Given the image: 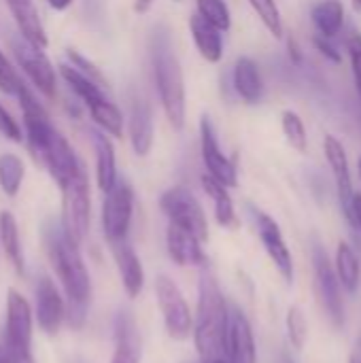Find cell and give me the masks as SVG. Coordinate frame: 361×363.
Listing matches in <instances>:
<instances>
[{"label":"cell","instance_id":"f6af8a7d","mask_svg":"<svg viewBox=\"0 0 361 363\" xmlns=\"http://www.w3.org/2000/svg\"><path fill=\"white\" fill-rule=\"evenodd\" d=\"M153 0H134V11L136 13H147Z\"/></svg>","mask_w":361,"mask_h":363},{"label":"cell","instance_id":"c3c4849f","mask_svg":"<svg viewBox=\"0 0 361 363\" xmlns=\"http://www.w3.org/2000/svg\"><path fill=\"white\" fill-rule=\"evenodd\" d=\"M351 2H353V11L361 13V0H351Z\"/></svg>","mask_w":361,"mask_h":363},{"label":"cell","instance_id":"8d00e7d4","mask_svg":"<svg viewBox=\"0 0 361 363\" xmlns=\"http://www.w3.org/2000/svg\"><path fill=\"white\" fill-rule=\"evenodd\" d=\"M66 55H68V62L77 68V70H81L85 77H89L91 81H96L98 85H102L104 89H106V77L102 74V70L91 62V60H87L83 53H79L77 49H66Z\"/></svg>","mask_w":361,"mask_h":363},{"label":"cell","instance_id":"ee69618b","mask_svg":"<svg viewBox=\"0 0 361 363\" xmlns=\"http://www.w3.org/2000/svg\"><path fill=\"white\" fill-rule=\"evenodd\" d=\"M0 363H15L13 359V353L9 351L6 345H0Z\"/></svg>","mask_w":361,"mask_h":363},{"label":"cell","instance_id":"f1b7e54d","mask_svg":"<svg viewBox=\"0 0 361 363\" xmlns=\"http://www.w3.org/2000/svg\"><path fill=\"white\" fill-rule=\"evenodd\" d=\"M89 117L91 121L109 136L113 138H121L123 136V113L119 111V106L115 102H111L106 96L94 100L87 104Z\"/></svg>","mask_w":361,"mask_h":363},{"label":"cell","instance_id":"d6986e66","mask_svg":"<svg viewBox=\"0 0 361 363\" xmlns=\"http://www.w3.org/2000/svg\"><path fill=\"white\" fill-rule=\"evenodd\" d=\"M228 363H257V349L253 328L247 315L238 308L232 311L230 342H228Z\"/></svg>","mask_w":361,"mask_h":363},{"label":"cell","instance_id":"4dcf8cb0","mask_svg":"<svg viewBox=\"0 0 361 363\" xmlns=\"http://www.w3.org/2000/svg\"><path fill=\"white\" fill-rule=\"evenodd\" d=\"M23 177H26V166L21 157H17L15 153H2L0 155V189L4 191V196L15 198L21 189Z\"/></svg>","mask_w":361,"mask_h":363},{"label":"cell","instance_id":"7c38bea8","mask_svg":"<svg viewBox=\"0 0 361 363\" xmlns=\"http://www.w3.org/2000/svg\"><path fill=\"white\" fill-rule=\"evenodd\" d=\"M36 162L47 168V172L51 174V179L55 181L57 187L66 185L72 177H77L83 170L81 160L77 157L74 149L57 130L51 132V136H49L47 145L43 147V151L38 153Z\"/></svg>","mask_w":361,"mask_h":363},{"label":"cell","instance_id":"8992f818","mask_svg":"<svg viewBox=\"0 0 361 363\" xmlns=\"http://www.w3.org/2000/svg\"><path fill=\"white\" fill-rule=\"evenodd\" d=\"M160 208L166 215L168 223L179 225L191 234H196L202 242L209 240V219L198 202V198L187 187H170L160 198Z\"/></svg>","mask_w":361,"mask_h":363},{"label":"cell","instance_id":"9c48e42d","mask_svg":"<svg viewBox=\"0 0 361 363\" xmlns=\"http://www.w3.org/2000/svg\"><path fill=\"white\" fill-rule=\"evenodd\" d=\"M313 270H315V289L323 311L328 313L330 321L336 328H345V300H343V285L336 274L334 264L330 262L326 249H313Z\"/></svg>","mask_w":361,"mask_h":363},{"label":"cell","instance_id":"5b68a950","mask_svg":"<svg viewBox=\"0 0 361 363\" xmlns=\"http://www.w3.org/2000/svg\"><path fill=\"white\" fill-rule=\"evenodd\" d=\"M155 300L164 319V328L172 340H187L194 336V313L181 287L166 274L155 279Z\"/></svg>","mask_w":361,"mask_h":363},{"label":"cell","instance_id":"30bf717a","mask_svg":"<svg viewBox=\"0 0 361 363\" xmlns=\"http://www.w3.org/2000/svg\"><path fill=\"white\" fill-rule=\"evenodd\" d=\"M253 213V221H255V230H257V236L264 245V251L268 253L270 262L274 264V268L279 270V274L283 277V281L287 285L294 283L296 279V268H294V255L283 238V232L279 228V223L266 215L264 211H251Z\"/></svg>","mask_w":361,"mask_h":363},{"label":"cell","instance_id":"bcb514c9","mask_svg":"<svg viewBox=\"0 0 361 363\" xmlns=\"http://www.w3.org/2000/svg\"><path fill=\"white\" fill-rule=\"evenodd\" d=\"M13 359H15V363H36L32 353H13Z\"/></svg>","mask_w":361,"mask_h":363},{"label":"cell","instance_id":"7a4b0ae2","mask_svg":"<svg viewBox=\"0 0 361 363\" xmlns=\"http://www.w3.org/2000/svg\"><path fill=\"white\" fill-rule=\"evenodd\" d=\"M232 311L211 270H202L198 283V308L194 315V345L200 363H228Z\"/></svg>","mask_w":361,"mask_h":363},{"label":"cell","instance_id":"ac0fdd59","mask_svg":"<svg viewBox=\"0 0 361 363\" xmlns=\"http://www.w3.org/2000/svg\"><path fill=\"white\" fill-rule=\"evenodd\" d=\"M111 251H113V257H115V264H117L126 296L130 300H136L145 289V270H143L140 257L136 255V251L132 249V245L128 240L113 242Z\"/></svg>","mask_w":361,"mask_h":363},{"label":"cell","instance_id":"60d3db41","mask_svg":"<svg viewBox=\"0 0 361 363\" xmlns=\"http://www.w3.org/2000/svg\"><path fill=\"white\" fill-rule=\"evenodd\" d=\"M349 225L353 230H357L361 234V194L353 196V204H351V215H349Z\"/></svg>","mask_w":361,"mask_h":363},{"label":"cell","instance_id":"cb8c5ba5","mask_svg":"<svg viewBox=\"0 0 361 363\" xmlns=\"http://www.w3.org/2000/svg\"><path fill=\"white\" fill-rule=\"evenodd\" d=\"M130 143L138 157H147L153 147V115L147 102L134 100L130 108Z\"/></svg>","mask_w":361,"mask_h":363},{"label":"cell","instance_id":"b9f144b4","mask_svg":"<svg viewBox=\"0 0 361 363\" xmlns=\"http://www.w3.org/2000/svg\"><path fill=\"white\" fill-rule=\"evenodd\" d=\"M287 55H289L291 64H296V66L302 64V49H300L296 36H289V38H287Z\"/></svg>","mask_w":361,"mask_h":363},{"label":"cell","instance_id":"5bb4252c","mask_svg":"<svg viewBox=\"0 0 361 363\" xmlns=\"http://www.w3.org/2000/svg\"><path fill=\"white\" fill-rule=\"evenodd\" d=\"M323 153H326V160L330 164L334 183H336V196H338L343 215L349 221L355 189H353V179H351V168H349L347 151H345L343 143L334 134H326V138H323Z\"/></svg>","mask_w":361,"mask_h":363},{"label":"cell","instance_id":"83f0119b","mask_svg":"<svg viewBox=\"0 0 361 363\" xmlns=\"http://www.w3.org/2000/svg\"><path fill=\"white\" fill-rule=\"evenodd\" d=\"M334 268L340 279V285L349 294H357L361 285V264L357 253L349 242H338L336 247V257H334Z\"/></svg>","mask_w":361,"mask_h":363},{"label":"cell","instance_id":"277c9868","mask_svg":"<svg viewBox=\"0 0 361 363\" xmlns=\"http://www.w3.org/2000/svg\"><path fill=\"white\" fill-rule=\"evenodd\" d=\"M62 191V225L74 242H83L89 234L91 223V196H89V179L85 170L72 177Z\"/></svg>","mask_w":361,"mask_h":363},{"label":"cell","instance_id":"4316f807","mask_svg":"<svg viewBox=\"0 0 361 363\" xmlns=\"http://www.w3.org/2000/svg\"><path fill=\"white\" fill-rule=\"evenodd\" d=\"M0 247L4 251L9 264L15 268V272L19 277H23L26 274V259H23L19 228H17V219L9 211H2L0 213Z\"/></svg>","mask_w":361,"mask_h":363},{"label":"cell","instance_id":"74e56055","mask_svg":"<svg viewBox=\"0 0 361 363\" xmlns=\"http://www.w3.org/2000/svg\"><path fill=\"white\" fill-rule=\"evenodd\" d=\"M347 51L351 57V70H353V79H355V89L361 98V34L360 32H351V36L347 38Z\"/></svg>","mask_w":361,"mask_h":363},{"label":"cell","instance_id":"836d02e7","mask_svg":"<svg viewBox=\"0 0 361 363\" xmlns=\"http://www.w3.org/2000/svg\"><path fill=\"white\" fill-rule=\"evenodd\" d=\"M196 13L221 32H228L232 28V13L226 0H196Z\"/></svg>","mask_w":361,"mask_h":363},{"label":"cell","instance_id":"4fadbf2b","mask_svg":"<svg viewBox=\"0 0 361 363\" xmlns=\"http://www.w3.org/2000/svg\"><path fill=\"white\" fill-rule=\"evenodd\" d=\"M200 153H202L206 174H211L213 179H217L219 183H223L230 189L238 185L236 164H234V160H230L221 151L215 128H213V123H211V119L206 115L200 119Z\"/></svg>","mask_w":361,"mask_h":363},{"label":"cell","instance_id":"6da1fadb","mask_svg":"<svg viewBox=\"0 0 361 363\" xmlns=\"http://www.w3.org/2000/svg\"><path fill=\"white\" fill-rule=\"evenodd\" d=\"M45 247L49 262L64 287L66 321L72 330H81L87 321V311L91 302V279L83 262L79 242L68 236L62 221H49L45 225Z\"/></svg>","mask_w":361,"mask_h":363},{"label":"cell","instance_id":"d590c367","mask_svg":"<svg viewBox=\"0 0 361 363\" xmlns=\"http://www.w3.org/2000/svg\"><path fill=\"white\" fill-rule=\"evenodd\" d=\"M23 87H26V81L21 79L17 68L11 64V60L0 51V91L17 98Z\"/></svg>","mask_w":361,"mask_h":363},{"label":"cell","instance_id":"e575fe53","mask_svg":"<svg viewBox=\"0 0 361 363\" xmlns=\"http://www.w3.org/2000/svg\"><path fill=\"white\" fill-rule=\"evenodd\" d=\"M285 323H287V338H289L291 347L296 351H302L309 340V321H306L302 306H298V304L289 306Z\"/></svg>","mask_w":361,"mask_h":363},{"label":"cell","instance_id":"ffe728a7","mask_svg":"<svg viewBox=\"0 0 361 363\" xmlns=\"http://www.w3.org/2000/svg\"><path fill=\"white\" fill-rule=\"evenodd\" d=\"M89 136H91L94 151H96V183H98V189L102 194H106L119 181L115 147H113L109 134H104L102 130H94V132H89Z\"/></svg>","mask_w":361,"mask_h":363},{"label":"cell","instance_id":"7402d4cb","mask_svg":"<svg viewBox=\"0 0 361 363\" xmlns=\"http://www.w3.org/2000/svg\"><path fill=\"white\" fill-rule=\"evenodd\" d=\"M189 32L202 60H206L209 64H217L223 57V32L219 28L209 23L202 15L194 13L189 17Z\"/></svg>","mask_w":361,"mask_h":363},{"label":"cell","instance_id":"9a60e30c","mask_svg":"<svg viewBox=\"0 0 361 363\" xmlns=\"http://www.w3.org/2000/svg\"><path fill=\"white\" fill-rule=\"evenodd\" d=\"M36 321L40 330L49 336H55L66 321V300L62 298L57 285L49 277H38L36 281Z\"/></svg>","mask_w":361,"mask_h":363},{"label":"cell","instance_id":"ba28073f","mask_svg":"<svg viewBox=\"0 0 361 363\" xmlns=\"http://www.w3.org/2000/svg\"><path fill=\"white\" fill-rule=\"evenodd\" d=\"M132 215H134V189L128 181L119 179L115 187L104 194V204H102V232L109 245L128 240Z\"/></svg>","mask_w":361,"mask_h":363},{"label":"cell","instance_id":"3957f363","mask_svg":"<svg viewBox=\"0 0 361 363\" xmlns=\"http://www.w3.org/2000/svg\"><path fill=\"white\" fill-rule=\"evenodd\" d=\"M151 60H153V77H155V87L160 94L164 115L170 128L174 132H181L185 128V81H183L181 62L166 34L155 36Z\"/></svg>","mask_w":361,"mask_h":363},{"label":"cell","instance_id":"8fae6325","mask_svg":"<svg viewBox=\"0 0 361 363\" xmlns=\"http://www.w3.org/2000/svg\"><path fill=\"white\" fill-rule=\"evenodd\" d=\"M4 345L11 353H32V308L17 289L6 294Z\"/></svg>","mask_w":361,"mask_h":363},{"label":"cell","instance_id":"e0dca14e","mask_svg":"<svg viewBox=\"0 0 361 363\" xmlns=\"http://www.w3.org/2000/svg\"><path fill=\"white\" fill-rule=\"evenodd\" d=\"M113 340H115V351H113L111 363H140L143 342H140L138 325L128 311H119L115 315Z\"/></svg>","mask_w":361,"mask_h":363},{"label":"cell","instance_id":"f907efd6","mask_svg":"<svg viewBox=\"0 0 361 363\" xmlns=\"http://www.w3.org/2000/svg\"><path fill=\"white\" fill-rule=\"evenodd\" d=\"M285 363H294V362H291V359H289V357H285Z\"/></svg>","mask_w":361,"mask_h":363},{"label":"cell","instance_id":"7bdbcfd3","mask_svg":"<svg viewBox=\"0 0 361 363\" xmlns=\"http://www.w3.org/2000/svg\"><path fill=\"white\" fill-rule=\"evenodd\" d=\"M47 4H49L53 11H66V9L72 4V0H47Z\"/></svg>","mask_w":361,"mask_h":363},{"label":"cell","instance_id":"681fc988","mask_svg":"<svg viewBox=\"0 0 361 363\" xmlns=\"http://www.w3.org/2000/svg\"><path fill=\"white\" fill-rule=\"evenodd\" d=\"M357 170H360V179H361V157H360V162H357Z\"/></svg>","mask_w":361,"mask_h":363},{"label":"cell","instance_id":"d4e9b609","mask_svg":"<svg viewBox=\"0 0 361 363\" xmlns=\"http://www.w3.org/2000/svg\"><path fill=\"white\" fill-rule=\"evenodd\" d=\"M200 181H202L204 194L213 202V213H215L217 223L221 228H226V230H236L240 225V221H238V215H236V208H234V200H232V196L228 191L230 187H226L223 183H219L211 174H202Z\"/></svg>","mask_w":361,"mask_h":363},{"label":"cell","instance_id":"2e32d148","mask_svg":"<svg viewBox=\"0 0 361 363\" xmlns=\"http://www.w3.org/2000/svg\"><path fill=\"white\" fill-rule=\"evenodd\" d=\"M166 251L170 259L181 268H204L209 264L206 253L202 251V240L172 223H168L166 230Z\"/></svg>","mask_w":361,"mask_h":363},{"label":"cell","instance_id":"ab89813d","mask_svg":"<svg viewBox=\"0 0 361 363\" xmlns=\"http://www.w3.org/2000/svg\"><path fill=\"white\" fill-rule=\"evenodd\" d=\"M332 38H326V36H321V34H315L313 36V45L317 47V51L326 57V60H330V62H334V64H340L343 62V53L330 43Z\"/></svg>","mask_w":361,"mask_h":363},{"label":"cell","instance_id":"f546056e","mask_svg":"<svg viewBox=\"0 0 361 363\" xmlns=\"http://www.w3.org/2000/svg\"><path fill=\"white\" fill-rule=\"evenodd\" d=\"M60 74H62L64 83L70 87V91H72L85 106H87L89 102H94V100L106 96L102 85H98V83L91 81L89 77H85V74H83L81 70H77L72 64H62V66H60Z\"/></svg>","mask_w":361,"mask_h":363},{"label":"cell","instance_id":"52a82bcc","mask_svg":"<svg viewBox=\"0 0 361 363\" xmlns=\"http://www.w3.org/2000/svg\"><path fill=\"white\" fill-rule=\"evenodd\" d=\"M9 43H11V49H13V55H15L17 66L32 81V85L45 98H53L55 96V89H57V72H55L51 60L47 57V53L43 51V47L30 43L21 34L19 36H13Z\"/></svg>","mask_w":361,"mask_h":363},{"label":"cell","instance_id":"d6a6232c","mask_svg":"<svg viewBox=\"0 0 361 363\" xmlns=\"http://www.w3.org/2000/svg\"><path fill=\"white\" fill-rule=\"evenodd\" d=\"M251 9L255 11V15L260 17V21L264 23V28L279 40L285 34V26H283V17H281V9L277 4V0H249Z\"/></svg>","mask_w":361,"mask_h":363},{"label":"cell","instance_id":"7dc6e473","mask_svg":"<svg viewBox=\"0 0 361 363\" xmlns=\"http://www.w3.org/2000/svg\"><path fill=\"white\" fill-rule=\"evenodd\" d=\"M349 363H361V340L355 345V349H353V353H351V359Z\"/></svg>","mask_w":361,"mask_h":363},{"label":"cell","instance_id":"f35d334b","mask_svg":"<svg viewBox=\"0 0 361 363\" xmlns=\"http://www.w3.org/2000/svg\"><path fill=\"white\" fill-rule=\"evenodd\" d=\"M0 134L6 140H13V143H21V138H23V132H21L19 123L13 119V115L4 108L2 102H0Z\"/></svg>","mask_w":361,"mask_h":363},{"label":"cell","instance_id":"484cf974","mask_svg":"<svg viewBox=\"0 0 361 363\" xmlns=\"http://www.w3.org/2000/svg\"><path fill=\"white\" fill-rule=\"evenodd\" d=\"M311 19L317 34L336 38L345 28V4L340 0H319L311 9Z\"/></svg>","mask_w":361,"mask_h":363},{"label":"cell","instance_id":"603a6c76","mask_svg":"<svg viewBox=\"0 0 361 363\" xmlns=\"http://www.w3.org/2000/svg\"><path fill=\"white\" fill-rule=\"evenodd\" d=\"M232 83L238 98L247 104H257L264 96V81L260 74V66L247 55L236 60L232 70Z\"/></svg>","mask_w":361,"mask_h":363},{"label":"cell","instance_id":"44dd1931","mask_svg":"<svg viewBox=\"0 0 361 363\" xmlns=\"http://www.w3.org/2000/svg\"><path fill=\"white\" fill-rule=\"evenodd\" d=\"M9 11L13 13V19L17 23V30L23 38H28L30 43L38 45V47H47L49 38L45 32V26L40 21L38 9L34 4V0H4Z\"/></svg>","mask_w":361,"mask_h":363},{"label":"cell","instance_id":"1f68e13d","mask_svg":"<svg viewBox=\"0 0 361 363\" xmlns=\"http://www.w3.org/2000/svg\"><path fill=\"white\" fill-rule=\"evenodd\" d=\"M281 128L283 134L287 138V143L291 145V149H296L298 153H306L309 151V136H306V125L302 121V117L287 108L281 113Z\"/></svg>","mask_w":361,"mask_h":363}]
</instances>
